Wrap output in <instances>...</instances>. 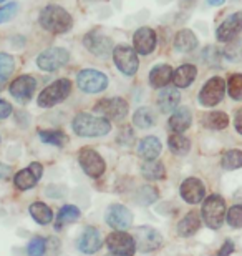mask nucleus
<instances>
[{
  "label": "nucleus",
  "mask_w": 242,
  "mask_h": 256,
  "mask_svg": "<svg viewBox=\"0 0 242 256\" xmlns=\"http://www.w3.org/2000/svg\"><path fill=\"white\" fill-rule=\"evenodd\" d=\"M105 220L111 228L116 230V232H123V230L131 226L133 213L126 206H123V204H111V206L106 210Z\"/></svg>",
  "instance_id": "2eb2a0df"
},
{
  "label": "nucleus",
  "mask_w": 242,
  "mask_h": 256,
  "mask_svg": "<svg viewBox=\"0 0 242 256\" xmlns=\"http://www.w3.org/2000/svg\"><path fill=\"white\" fill-rule=\"evenodd\" d=\"M106 246L111 253L120 256H133V253L136 252L135 238L125 232H113L106 238Z\"/></svg>",
  "instance_id": "ddd939ff"
},
{
  "label": "nucleus",
  "mask_w": 242,
  "mask_h": 256,
  "mask_svg": "<svg viewBox=\"0 0 242 256\" xmlns=\"http://www.w3.org/2000/svg\"><path fill=\"white\" fill-rule=\"evenodd\" d=\"M242 30V12H236L228 17L216 30V37L219 42H233Z\"/></svg>",
  "instance_id": "f3484780"
},
{
  "label": "nucleus",
  "mask_w": 242,
  "mask_h": 256,
  "mask_svg": "<svg viewBox=\"0 0 242 256\" xmlns=\"http://www.w3.org/2000/svg\"><path fill=\"white\" fill-rule=\"evenodd\" d=\"M198 47V37L194 35L193 30L189 28H184V30H179L174 37V48L178 52H183V54H188V52H193V50Z\"/></svg>",
  "instance_id": "a878e982"
},
{
  "label": "nucleus",
  "mask_w": 242,
  "mask_h": 256,
  "mask_svg": "<svg viewBox=\"0 0 242 256\" xmlns=\"http://www.w3.org/2000/svg\"><path fill=\"white\" fill-rule=\"evenodd\" d=\"M133 238L136 242V250H140L143 253H151L163 244V236L159 234L158 230H154L151 226L136 228Z\"/></svg>",
  "instance_id": "f8f14e48"
},
{
  "label": "nucleus",
  "mask_w": 242,
  "mask_h": 256,
  "mask_svg": "<svg viewBox=\"0 0 242 256\" xmlns=\"http://www.w3.org/2000/svg\"><path fill=\"white\" fill-rule=\"evenodd\" d=\"M35 88H37V82H35L32 75H20L18 78H15L12 84H10L8 90H10V95L17 102L27 104L33 96Z\"/></svg>",
  "instance_id": "4468645a"
},
{
  "label": "nucleus",
  "mask_w": 242,
  "mask_h": 256,
  "mask_svg": "<svg viewBox=\"0 0 242 256\" xmlns=\"http://www.w3.org/2000/svg\"><path fill=\"white\" fill-rule=\"evenodd\" d=\"M191 124H193V115H191V110H189L188 106H181V108H178L168 122L169 128H171L174 133L186 132L188 128L191 126Z\"/></svg>",
  "instance_id": "412c9836"
},
{
  "label": "nucleus",
  "mask_w": 242,
  "mask_h": 256,
  "mask_svg": "<svg viewBox=\"0 0 242 256\" xmlns=\"http://www.w3.org/2000/svg\"><path fill=\"white\" fill-rule=\"evenodd\" d=\"M179 192H181V196L184 202H188L191 204L203 202L204 194H206L204 185L201 183V180H198V178H188V180H184Z\"/></svg>",
  "instance_id": "6ab92c4d"
},
{
  "label": "nucleus",
  "mask_w": 242,
  "mask_h": 256,
  "mask_svg": "<svg viewBox=\"0 0 242 256\" xmlns=\"http://www.w3.org/2000/svg\"><path fill=\"white\" fill-rule=\"evenodd\" d=\"M5 2V0H0V4H3Z\"/></svg>",
  "instance_id": "3c124183"
},
{
  "label": "nucleus",
  "mask_w": 242,
  "mask_h": 256,
  "mask_svg": "<svg viewBox=\"0 0 242 256\" xmlns=\"http://www.w3.org/2000/svg\"><path fill=\"white\" fill-rule=\"evenodd\" d=\"M73 132L78 136L95 138V136H105L111 130L110 120L103 118V116H95L90 114H80L73 118Z\"/></svg>",
  "instance_id": "f03ea898"
},
{
  "label": "nucleus",
  "mask_w": 242,
  "mask_h": 256,
  "mask_svg": "<svg viewBox=\"0 0 242 256\" xmlns=\"http://www.w3.org/2000/svg\"><path fill=\"white\" fill-rule=\"evenodd\" d=\"M181 95L176 88H163L158 95V106L163 114H171L173 110L178 108Z\"/></svg>",
  "instance_id": "5701e85b"
},
{
  "label": "nucleus",
  "mask_w": 242,
  "mask_h": 256,
  "mask_svg": "<svg viewBox=\"0 0 242 256\" xmlns=\"http://www.w3.org/2000/svg\"><path fill=\"white\" fill-rule=\"evenodd\" d=\"M68 60H70L68 50L61 48V47H53L38 55L37 65H38V68L43 72H55L61 68V66H65L68 64Z\"/></svg>",
  "instance_id": "9d476101"
},
{
  "label": "nucleus",
  "mask_w": 242,
  "mask_h": 256,
  "mask_svg": "<svg viewBox=\"0 0 242 256\" xmlns=\"http://www.w3.org/2000/svg\"><path fill=\"white\" fill-rule=\"evenodd\" d=\"M5 84H7V78H5V76H0V90L3 88Z\"/></svg>",
  "instance_id": "09e8293b"
},
{
  "label": "nucleus",
  "mask_w": 242,
  "mask_h": 256,
  "mask_svg": "<svg viewBox=\"0 0 242 256\" xmlns=\"http://www.w3.org/2000/svg\"><path fill=\"white\" fill-rule=\"evenodd\" d=\"M10 175H12V170H10V166L3 165V163H0V180H8Z\"/></svg>",
  "instance_id": "a18cd8bd"
},
{
  "label": "nucleus",
  "mask_w": 242,
  "mask_h": 256,
  "mask_svg": "<svg viewBox=\"0 0 242 256\" xmlns=\"http://www.w3.org/2000/svg\"><path fill=\"white\" fill-rule=\"evenodd\" d=\"M196 75H198V68L191 64H184L173 74V84L178 88H186L196 80Z\"/></svg>",
  "instance_id": "393cba45"
},
{
  "label": "nucleus",
  "mask_w": 242,
  "mask_h": 256,
  "mask_svg": "<svg viewBox=\"0 0 242 256\" xmlns=\"http://www.w3.org/2000/svg\"><path fill=\"white\" fill-rule=\"evenodd\" d=\"M42 175H43V166L35 162L27 170L18 172L17 175L13 176V183L18 190H30V188H33L37 185V182L42 178Z\"/></svg>",
  "instance_id": "a211bd4d"
},
{
  "label": "nucleus",
  "mask_w": 242,
  "mask_h": 256,
  "mask_svg": "<svg viewBox=\"0 0 242 256\" xmlns=\"http://www.w3.org/2000/svg\"><path fill=\"white\" fill-rule=\"evenodd\" d=\"M83 45L88 52L96 55V57H108V55L113 54V50H115L113 40L108 37V35L103 34L100 28L90 30L83 37Z\"/></svg>",
  "instance_id": "423d86ee"
},
{
  "label": "nucleus",
  "mask_w": 242,
  "mask_h": 256,
  "mask_svg": "<svg viewBox=\"0 0 242 256\" xmlns=\"http://www.w3.org/2000/svg\"><path fill=\"white\" fill-rule=\"evenodd\" d=\"M168 146L174 155H186L191 150V142L186 136H183L181 133H173L168 138Z\"/></svg>",
  "instance_id": "cd10ccee"
},
{
  "label": "nucleus",
  "mask_w": 242,
  "mask_h": 256,
  "mask_svg": "<svg viewBox=\"0 0 242 256\" xmlns=\"http://www.w3.org/2000/svg\"><path fill=\"white\" fill-rule=\"evenodd\" d=\"M70 92H71V82L68 78H60L42 90V94L38 95L37 104L42 108H51V106L61 104L70 95Z\"/></svg>",
  "instance_id": "7ed1b4c3"
},
{
  "label": "nucleus",
  "mask_w": 242,
  "mask_h": 256,
  "mask_svg": "<svg viewBox=\"0 0 242 256\" xmlns=\"http://www.w3.org/2000/svg\"><path fill=\"white\" fill-rule=\"evenodd\" d=\"M199 228H201V218H199V214L191 212V213H188L186 216L181 220V222H179V224H178V233H179V236L188 238V236H193V234L198 232Z\"/></svg>",
  "instance_id": "bb28decb"
},
{
  "label": "nucleus",
  "mask_w": 242,
  "mask_h": 256,
  "mask_svg": "<svg viewBox=\"0 0 242 256\" xmlns=\"http://www.w3.org/2000/svg\"><path fill=\"white\" fill-rule=\"evenodd\" d=\"M141 173L146 180L154 182V180H163L164 175H166V170H164V165L161 162L153 160V162H146L141 166Z\"/></svg>",
  "instance_id": "c756f323"
},
{
  "label": "nucleus",
  "mask_w": 242,
  "mask_h": 256,
  "mask_svg": "<svg viewBox=\"0 0 242 256\" xmlns=\"http://www.w3.org/2000/svg\"><path fill=\"white\" fill-rule=\"evenodd\" d=\"M101 244H103V240H101L100 232H98L96 228H91V226L86 228L78 240V250L85 254L96 253L98 250L101 248Z\"/></svg>",
  "instance_id": "aec40b11"
},
{
  "label": "nucleus",
  "mask_w": 242,
  "mask_h": 256,
  "mask_svg": "<svg viewBox=\"0 0 242 256\" xmlns=\"http://www.w3.org/2000/svg\"><path fill=\"white\" fill-rule=\"evenodd\" d=\"M45 250H47V243H45V240L37 236L28 243L27 253H28V256H43Z\"/></svg>",
  "instance_id": "ea45409f"
},
{
  "label": "nucleus",
  "mask_w": 242,
  "mask_h": 256,
  "mask_svg": "<svg viewBox=\"0 0 242 256\" xmlns=\"http://www.w3.org/2000/svg\"><path fill=\"white\" fill-rule=\"evenodd\" d=\"M226 0H208L209 5H213V7H219V5H223Z\"/></svg>",
  "instance_id": "de8ad7c7"
},
{
  "label": "nucleus",
  "mask_w": 242,
  "mask_h": 256,
  "mask_svg": "<svg viewBox=\"0 0 242 256\" xmlns=\"http://www.w3.org/2000/svg\"><path fill=\"white\" fill-rule=\"evenodd\" d=\"M38 22L47 32L55 34V35L70 32L71 27H73V18H71V15L66 12L63 7H60V5H47V7L40 12Z\"/></svg>",
  "instance_id": "f257e3e1"
},
{
  "label": "nucleus",
  "mask_w": 242,
  "mask_h": 256,
  "mask_svg": "<svg viewBox=\"0 0 242 256\" xmlns=\"http://www.w3.org/2000/svg\"><path fill=\"white\" fill-rule=\"evenodd\" d=\"M78 88L85 94H100L108 86V76L98 70H81L76 76Z\"/></svg>",
  "instance_id": "6e6552de"
},
{
  "label": "nucleus",
  "mask_w": 242,
  "mask_h": 256,
  "mask_svg": "<svg viewBox=\"0 0 242 256\" xmlns=\"http://www.w3.org/2000/svg\"><path fill=\"white\" fill-rule=\"evenodd\" d=\"M224 170H239L242 168V152L241 150H229L223 155L221 160Z\"/></svg>",
  "instance_id": "f704fd0d"
},
{
  "label": "nucleus",
  "mask_w": 242,
  "mask_h": 256,
  "mask_svg": "<svg viewBox=\"0 0 242 256\" xmlns=\"http://www.w3.org/2000/svg\"><path fill=\"white\" fill-rule=\"evenodd\" d=\"M17 10H18V4H15V2L0 7V24H5V22H8V20H12L15 17V14H17Z\"/></svg>",
  "instance_id": "a19ab883"
},
{
  "label": "nucleus",
  "mask_w": 242,
  "mask_h": 256,
  "mask_svg": "<svg viewBox=\"0 0 242 256\" xmlns=\"http://www.w3.org/2000/svg\"><path fill=\"white\" fill-rule=\"evenodd\" d=\"M203 125L211 130H224L229 125V116L224 112H211L203 118Z\"/></svg>",
  "instance_id": "2f4dec72"
},
{
  "label": "nucleus",
  "mask_w": 242,
  "mask_h": 256,
  "mask_svg": "<svg viewBox=\"0 0 242 256\" xmlns=\"http://www.w3.org/2000/svg\"><path fill=\"white\" fill-rule=\"evenodd\" d=\"M226 94V82L221 76H213L199 92V104L203 106H214L223 102Z\"/></svg>",
  "instance_id": "1a4fd4ad"
},
{
  "label": "nucleus",
  "mask_w": 242,
  "mask_h": 256,
  "mask_svg": "<svg viewBox=\"0 0 242 256\" xmlns=\"http://www.w3.org/2000/svg\"><path fill=\"white\" fill-rule=\"evenodd\" d=\"M203 220L209 228L218 230L223 226L226 218V202L219 194H211L203 204Z\"/></svg>",
  "instance_id": "20e7f679"
},
{
  "label": "nucleus",
  "mask_w": 242,
  "mask_h": 256,
  "mask_svg": "<svg viewBox=\"0 0 242 256\" xmlns=\"http://www.w3.org/2000/svg\"><path fill=\"white\" fill-rule=\"evenodd\" d=\"M159 153H161V142H159V138L156 136L143 138L140 142V145H138V155L148 162L156 160Z\"/></svg>",
  "instance_id": "b1692460"
},
{
  "label": "nucleus",
  "mask_w": 242,
  "mask_h": 256,
  "mask_svg": "<svg viewBox=\"0 0 242 256\" xmlns=\"http://www.w3.org/2000/svg\"><path fill=\"white\" fill-rule=\"evenodd\" d=\"M228 92L231 98L241 102L242 100V74H233L228 80Z\"/></svg>",
  "instance_id": "c9c22d12"
},
{
  "label": "nucleus",
  "mask_w": 242,
  "mask_h": 256,
  "mask_svg": "<svg viewBox=\"0 0 242 256\" xmlns=\"http://www.w3.org/2000/svg\"><path fill=\"white\" fill-rule=\"evenodd\" d=\"M173 68L171 65H166V64H161V65H156L154 68L149 72V84L154 88H164L169 82L173 80Z\"/></svg>",
  "instance_id": "4be33fe9"
},
{
  "label": "nucleus",
  "mask_w": 242,
  "mask_h": 256,
  "mask_svg": "<svg viewBox=\"0 0 242 256\" xmlns=\"http://www.w3.org/2000/svg\"><path fill=\"white\" fill-rule=\"evenodd\" d=\"M113 60H115L116 68L128 76H133L138 72L140 66V60H138V54L135 48L130 45H118L113 50Z\"/></svg>",
  "instance_id": "39448f33"
},
{
  "label": "nucleus",
  "mask_w": 242,
  "mask_h": 256,
  "mask_svg": "<svg viewBox=\"0 0 242 256\" xmlns=\"http://www.w3.org/2000/svg\"><path fill=\"white\" fill-rule=\"evenodd\" d=\"M228 223L233 228H242V204H234L229 208Z\"/></svg>",
  "instance_id": "4c0bfd02"
},
{
  "label": "nucleus",
  "mask_w": 242,
  "mask_h": 256,
  "mask_svg": "<svg viewBox=\"0 0 242 256\" xmlns=\"http://www.w3.org/2000/svg\"><path fill=\"white\" fill-rule=\"evenodd\" d=\"M30 214H32V218L40 224H48L53 222V213H51V210L42 202H37L30 206Z\"/></svg>",
  "instance_id": "7c9ffc66"
},
{
  "label": "nucleus",
  "mask_w": 242,
  "mask_h": 256,
  "mask_svg": "<svg viewBox=\"0 0 242 256\" xmlns=\"http://www.w3.org/2000/svg\"><path fill=\"white\" fill-rule=\"evenodd\" d=\"M156 198H158V192H156V188H153V186H143L138 190V194H136V200L141 204H149V203L156 202Z\"/></svg>",
  "instance_id": "e433bc0d"
},
{
  "label": "nucleus",
  "mask_w": 242,
  "mask_h": 256,
  "mask_svg": "<svg viewBox=\"0 0 242 256\" xmlns=\"http://www.w3.org/2000/svg\"><path fill=\"white\" fill-rule=\"evenodd\" d=\"M233 252H234V243L231 242V240H228V242L223 244V248L219 250L218 256H229Z\"/></svg>",
  "instance_id": "c03bdc74"
},
{
  "label": "nucleus",
  "mask_w": 242,
  "mask_h": 256,
  "mask_svg": "<svg viewBox=\"0 0 242 256\" xmlns=\"http://www.w3.org/2000/svg\"><path fill=\"white\" fill-rule=\"evenodd\" d=\"M133 138H135V135H133L131 126H123L120 135L116 136V140L120 143H123V145H130V143L133 142Z\"/></svg>",
  "instance_id": "79ce46f5"
},
{
  "label": "nucleus",
  "mask_w": 242,
  "mask_h": 256,
  "mask_svg": "<svg viewBox=\"0 0 242 256\" xmlns=\"http://www.w3.org/2000/svg\"><path fill=\"white\" fill-rule=\"evenodd\" d=\"M133 124H135L138 128H151L154 125V114L149 106H141L135 112L133 115Z\"/></svg>",
  "instance_id": "72a5a7b5"
},
{
  "label": "nucleus",
  "mask_w": 242,
  "mask_h": 256,
  "mask_svg": "<svg viewBox=\"0 0 242 256\" xmlns=\"http://www.w3.org/2000/svg\"><path fill=\"white\" fill-rule=\"evenodd\" d=\"M80 218V210L73 206V204H65L63 208L60 210L58 213V218H56V230H61L66 224H71L73 222Z\"/></svg>",
  "instance_id": "c85d7f7f"
},
{
  "label": "nucleus",
  "mask_w": 242,
  "mask_h": 256,
  "mask_svg": "<svg viewBox=\"0 0 242 256\" xmlns=\"http://www.w3.org/2000/svg\"><path fill=\"white\" fill-rule=\"evenodd\" d=\"M234 126L236 130H238L241 135H242V108L238 110V114H236V118H234Z\"/></svg>",
  "instance_id": "49530a36"
},
{
  "label": "nucleus",
  "mask_w": 242,
  "mask_h": 256,
  "mask_svg": "<svg viewBox=\"0 0 242 256\" xmlns=\"http://www.w3.org/2000/svg\"><path fill=\"white\" fill-rule=\"evenodd\" d=\"M38 136L43 143L53 146H65L66 142H68L66 133H63L61 130H40Z\"/></svg>",
  "instance_id": "473e14b6"
},
{
  "label": "nucleus",
  "mask_w": 242,
  "mask_h": 256,
  "mask_svg": "<svg viewBox=\"0 0 242 256\" xmlns=\"http://www.w3.org/2000/svg\"><path fill=\"white\" fill-rule=\"evenodd\" d=\"M78 162L83 172L91 178H100L106 170V163L96 150L90 146L81 148L78 152Z\"/></svg>",
  "instance_id": "0eeeda50"
},
{
  "label": "nucleus",
  "mask_w": 242,
  "mask_h": 256,
  "mask_svg": "<svg viewBox=\"0 0 242 256\" xmlns=\"http://www.w3.org/2000/svg\"><path fill=\"white\" fill-rule=\"evenodd\" d=\"M13 68H15L13 58L10 57L8 54L0 52V76H5V78H7L8 75H12Z\"/></svg>",
  "instance_id": "58836bf2"
},
{
  "label": "nucleus",
  "mask_w": 242,
  "mask_h": 256,
  "mask_svg": "<svg viewBox=\"0 0 242 256\" xmlns=\"http://www.w3.org/2000/svg\"><path fill=\"white\" fill-rule=\"evenodd\" d=\"M95 112L103 115V118L106 120H123L128 115V104L125 98H120V96L105 98L95 105Z\"/></svg>",
  "instance_id": "9b49d317"
},
{
  "label": "nucleus",
  "mask_w": 242,
  "mask_h": 256,
  "mask_svg": "<svg viewBox=\"0 0 242 256\" xmlns=\"http://www.w3.org/2000/svg\"><path fill=\"white\" fill-rule=\"evenodd\" d=\"M10 115H12V105L7 104L5 100H0V120L7 118Z\"/></svg>",
  "instance_id": "37998d69"
},
{
  "label": "nucleus",
  "mask_w": 242,
  "mask_h": 256,
  "mask_svg": "<svg viewBox=\"0 0 242 256\" xmlns=\"http://www.w3.org/2000/svg\"><path fill=\"white\" fill-rule=\"evenodd\" d=\"M156 32L149 27L138 28L135 35H133V48L136 50V54L140 55H149L153 54V50L156 48Z\"/></svg>",
  "instance_id": "dca6fc26"
},
{
  "label": "nucleus",
  "mask_w": 242,
  "mask_h": 256,
  "mask_svg": "<svg viewBox=\"0 0 242 256\" xmlns=\"http://www.w3.org/2000/svg\"><path fill=\"white\" fill-rule=\"evenodd\" d=\"M106 256H120V254H115V253H110V254H106Z\"/></svg>",
  "instance_id": "8fccbe9b"
}]
</instances>
